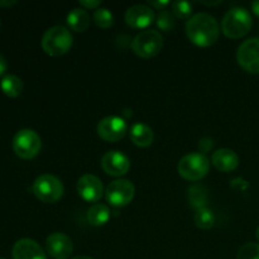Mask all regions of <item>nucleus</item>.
I'll return each instance as SVG.
<instances>
[{
    "mask_svg": "<svg viewBox=\"0 0 259 259\" xmlns=\"http://www.w3.org/2000/svg\"><path fill=\"white\" fill-rule=\"evenodd\" d=\"M220 27L217 18L209 13H197L186 23V34L194 45L209 47L219 38Z\"/></svg>",
    "mask_w": 259,
    "mask_h": 259,
    "instance_id": "1",
    "label": "nucleus"
},
{
    "mask_svg": "<svg viewBox=\"0 0 259 259\" xmlns=\"http://www.w3.org/2000/svg\"><path fill=\"white\" fill-rule=\"evenodd\" d=\"M253 25L252 15L245 8H232L222 20V30L228 38L239 39L248 34Z\"/></svg>",
    "mask_w": 259,
    "mask_h": 259,
    "instance_id": "2",
    "label": "nucleus"
},
{
    "mask_svg": "<svg viewBox=\"0 0 259 259\" xmlns=\"http://www.w3.org/2000/svg\"><path fill=\"white\" fill-rule=\"evenodd\" d=\"M73 37L70 30L63 25L48 28L42 37V48L47 55L58 57L71 50Z\"/></svg>",
    "mask_w": 259,
    "mask_h": 259,
    "instance_id": "3",
    "label": "nucleus"
},
{
    "mask_svg": "<svg viewBox=\"0 0 259 259\" xmlns=\"http://www.w3.org/2000/svg\"><path fill=\"white\" fill-rule=\"evenodd\" d=\"M210 169V159L201 152L189 153L180 159L177 172L187 181H199L204 179Z\"/></svg>",
    "mask_w": 259,
    "mask_h": 259,
    "instance_id": "4",
    "label": "nucleus"
},
{
    "mask_svg": "<svg viewBox=\"0 0 259 259\" xmlns=\"http://www.w3.org/2000/svg\"><path fill=\"white\" fill-rule=\"evenodd\" d=\"M32 189L35 197L45 204H55L63 196L65 192L62 181L50 174L38 176L33 182Z\"/></svg>",
    "mask_w": 259,
    "mask_h": 259,
    "instance_id": "5",
    "label": "nucleus"
},
{
    "mask_svg": "<svg viewBox=\"0 0 259 259\" xmlns=\"http://www.w3.org/2000/svg\"><path fill=\"white\" fill-rule=\"evenodd\" d=\"M163 46V37L158 30L146 29L132 40V50L142 58H152L158 55Z\"/></svg>",
    "mask_w": 259,
    "mask_h": 259,
    "instance_id": "6",
    "label": "nucleus"
},
{
    "mask_svg": "<svg viewBox=\"0 0 259 259\" xmlns=\"http://www.w3.org/2000/svg\"><path fill=\"white\" fill-rule=\"evenodd\" d=\"M42 142L33 129H20L13 138V151L23 159H32L40 152Z\"/></svg>",
    "mask_w": 259,
    "mask_h": 259,
    "instance_id": "7",
    "label": "nucleus"
},
{
    "mask_svg": "<svg viewBox=\"0 0 259 259\" xmlns=\"http://www.w3.org/2000/svg\"><path fill=\"white\" fill-rule=\"evenodd\" d=\"M134 194H136V187H134L133 182H131L129 180L120 179L108 185L105 197L106 201L111 206L123 207L131 204L132 200L134 199Z\"/></svg>",
    "mask_w": 259,
    "mask_h": 259,
    "instance_id": "8",
    "label": "nucleus"
},
{
    "mask_svg": "<svg viewBox=\"0 0 259 259\" xmlns=\"http://www.w3.org/2000/svg\"><path fill=\"white\" fill-rule=\"evenodd\" d=\"M96 132L101 139L114 143L125 137L126 132H128V124H126L125 119L120 118V116H105L99 121Z\"/></svg>",
    "mask_w": 259,
    "mask_h": 259,
    "instance_id": "9",
    "label": "nucleus"
},
{
    "mask_svg": "<svg viewBox=\"0 0 259 259\" xmlns=\"http://www.w3.org/2000/svg\"><path fill=\"white\" fill-rule=\"evenodd\" d=\"M237 60L240 67L249 73H259V38H249L239 46Z\"/></svg>",
    "mask_w": 259,
    "mask_h": 259,
    "instance_id": "10",
    "label": "nucleus"
},
{
    "mask_svg": "<svg viewBox=\"0 0 259 259\" xmlns=\"http://www.w3.org/2000/svg\"><path fill=\"white\" fill-rule=\"evenodd\" d=\"M101 168L106 175L121 177L131 169V159L120 151H108L101 157Z\"/></svg>",
    "mask_w": 259,
    "mask_h": 259,
    "instance_id": "11",
    "label": "nucleus"
},
{
    "mask_svg": "<svg viewBox=\"0 0 259 259\" xmlns=\"http://www.w3.org/2000/svg\"><path fill=\"white\" fill-rule=\"evenodd\" d=\"M76 190H77L78 196L88 202H98L104 194V186L101 180L95 175L90 174L83 175L78 179Z\"/></svg>",
    "mask_w": 259,
    "mask_h": 259,
    "instance_id": "12",
    "label": "nucleus"
},
{
    "mask_svg": "<svg viewBox=\"0 0 259 259\" xmlns=\"http://www.w3.org/2000/svg\"><path fill=\"white\" fill-rule=\"evenodd\" d=\"M46 250L53 259H68L73 252L72 240L63 233H52L46 239Z\"/></svg>",
    "mask_w": 259,
    "mask_h": 259,
    "instance_id": "13",
    "label": "nucleus"
},
{
    "mask_svg": "<svg viewBox=\"0 0 259 259\" xmlns=\"http://www.w3.org/2000/svg\"><path fill=\"white\" fill-rule=\"evenodd\" d=\"M156 20V15L151 7L144 4H137L128 8L125 13V23L136 29H143L149 27Z\"/></svg>",
    "mask_w": 259,
    "mask_h": 259,
    "instance_id": "14",
    "label": "nucleus"
},
{
    "mask_svg": "<svg viewBox=\"0 0 259 259\" xmlns=\"http://www.w3.org/2000/svg\"><path fill=\"white\" fill-rule=\"evenodd\" d=\"M13 259H47L43 248L29 238L19 239L12 249Z\"/></svg>",
    "mask_w": 259,
    "mask_h": 259,
    "instance_id": "15",
    "label": "nucleus"
},
{
    "mask_svg": "<svg viewBox=\"0 0 259 259\" xmlns=\"http://www.w3.org/2000/svg\"><path fill=\"white\" fill-rule=\"evenodd\" d=\"M211 163L218 171L232 172L239 166V157L233 149L222 148L212 153Z\"/></svg>",
    "mask_w": 259,
    "mask_h": 259,
    "instance_id": "16",
    "label": "nucleus"
},
{
    "mask_svg": "<svg viewBox=\"0 0 259 259\" xmlns=\"http://www.w3.org/2000/svg\"><path fill=\"white\" fill-rule=\"evenodd\" d=\"M131 141L141 148H147L153 143L154 134L151 126L144 123H136L131 128Z\"/></svg>",
    "mask_w": 259,
    "mask_h": 259,
    "instance_id": "17",
    "label": "nucleus"
},
{
    "mask_svg": "<svg viewBox=\"0 0 259 259\" xmlns=\"http://www.w3.org/2000/svg\"><path fill=\"white\" fill-rule=\"evenodd\" d=\"M66 22L73 32H83L90 25V15L83 8H73L67 14Z\"/></svg>",
    "mask_w": 259,
    "mask_h": 259,
    "instance_id": "18",
    "label": "nucleus"
},
{
    "mask_svg": "<svg viewBox=\"0 0 259 259\" xmlns=\"http://www.w3.org/2000/svg\"><path fill=\"white\" fill-rule=\"evenodd\" d=\"M187 199H189L190 205L195 210L206 207L207 199H209V191L204 185H192L189 187L187 192Z\"/></svg>",
    "mask_w": 259,
    "mask_h": 259,
    "instance_id": "19",
    "label": "nucleus"
},
{
    "mask_svg": "<svg viewBox=\"0 0 259 259\" xmlns=\"http://www.w3.org/2000/svg\"><path fill=\"white\" fill-rule=\"evenodd\" d=\"M110 219V210L104 204H94L88 210V222L94 227H103Z\"/></svg>",
    "mask_w": 259,
    "mask_h": 259,
    "instance_id": "20",
    "label": "nucleus"
},
{
    "mask_svg": "<svg viewBox=\"0 0 259 259\" xmlns=\"http://www.w3.org/2000/svg\"><path fill=\"white\" fill-rule=\"evenodd\" d=\"M0 88L2 91L9 98H17L22 94L23 88V81L20 80L18 76L15 75H5L4 77L0 81Z\"/></svg>",
    "mask_w": 259,
    "mask_h": 259,
    "instance_id": "21",
    "label": "nucleus"
},
{
    "mask_svg": "<svg viewBox=\"0 0 259 259\" xmlns=\"http://www.w3.org/2000/svg\"><path fill=\"white\" fill-rule=\"evenodd\" d=\"M214 223L215 217L211 210L207 209V207L196 210V212H195V224H196L197 228L204 230L211 229L214 227Z\"/></svg>",
    "mask_w": 259,
    "mask_h": 259,
    "instance_id": "22",
    "label": "nucleus"
},
{
    "mask_svg": "<svg viewBox=\"0 0 259 259\" xmlns=\"http://www.w3.org/2000/svg\"><path fill=\"white\" fill-rule=\"evenodd\" d=\"M156 24L161 30L169 32V30H174L175 27H176V17L169 10H161L156 18Z\"/></svg>",
    "mask_w": 259,
    "mask_h": 259,
    "instance_id": "23",
    "label": "nucleus"
},
{
    "mask_svg": "<svg viewBox=\"0 0 259 259\" xmlns=\"http://www.w3.org/2000/svg\"><path fill=\"white\" fill-rule=\"evenodd\" d=\"M94 22L98 25L99 28H103V29H108L113 25L114 23V17L113 13L110 12L106 8H98V9L94 12Z\"/></svg>",
    "mask_w": 259,
    "mask_h": 259,
    "instance_id": "24",
    "label": "nucleus"
},
{
    "mask_svg": "<svg viewBox=\"0 0 259 259\" xmlns=\"http://www.w3.org/2000/svg\"><path fill=\"white\" fill-rule=\"evenodd\" d=\"M172 13L179 19H187L192 17V4L190 2H185V0H176L171 4Z\"/></svg>",
    "mask_w": 259,
    "mask_h": 259,
    "instance_id": "25",
    "label": "nucleus"
},
{
    "mask_svg": "<svg viewBox=\"0 0 259 259\" xmlns=\"http://www.w3.org/2000/svg\"><path fill=\"white\" fill-rule=\"evenodd\" d=\"M237 259H259V244L258 243H245L238 250Z\"/></svg>",
    "mask_w": 259,
    "mask_h": 259,
    "instance_id": "26",
    "label": "nucleus"
},
{
    "mask_svg": "<svg viewBox=\"0 0 259 259\" xmlns=\"http://www.w3.org/2000/svg\"><path fill=\"white\" fill-rule=\"evenodd\" d=\"M148 4L151 5V7L156 8V9H158L159 12H161V10L166 9V8L168 7L169 4H171V3H169L168 0H149Z\"/></svg>",
    "mask_w": 259,
    "mask_h": 259,
    "instance_id": "27",
    "label": "nucleus"
},
{
    "mask_svg": "<svg viewBox=\"0 0 259 259\" xmlns=\"http://www.w3.org/2000/svg\"><path fill=\"white\" fill-rule=\"evenodd\" d=\"M80 5L81 7L86 8V9H98L100 7L101 2L100 0H80Z\"/></svg>",
    "mask_w": 259,
    "mask_h": 259,
    "instance_id": "28",
    "label": "nucleus"
},
{
    "mask_svg": "<svg viewBox=\"0 0 259 259\" xmlns=\"http://www.w3.org/2000/svg\"><path fill=\"white\" fill-rule=\"evenodd\" d=\"M5 71H7V61H5V58L0 55V76L4 75Z\"/></svg>",
    "mask_w": 259,
    "mask_h": 259,
    "instance_id": "29",
    "label": "nucleus"
},
{
    "mask_svg": "<svg viewBox=\"0 0 259 259\" xmlns=\"http://www.w3.org/2000/svg\"><path fill=\"white\" fill-rule=\"evenodd\" d=\"M250 7H252L253 13H254L257 17H259V0H255V2H253L252 4H250Z\"/></svg>",
    "mask_w": 259,
    "mask_h": 259,
    "instance_id": "30",
    "label": "nucleus"
},
{
    "mask_svg": "<svg viewBox=\"0 0 259 259\" xmlns=\"http://www.w3.org/2000/svg\"><path fill=\"white\" fill-rule=\"evenodd\" d=\"M15 3H17L15 0H4V2L0 0V7H10V5H14Z\"/></svg>",
    "mask_w": 259,
    "mask_h": 259,
    "instance_id": "31",
    "label": "nucleus"
},
{
    "mask_svg": "<svg viewBox=\"0 0 259 259\" xmlns=\"http://www.w3.org/2000/svg\"><path fill=\"white\" fill-rule=\"evenodd\" d=\"M222 3V0H218V2H201V4H205V5H218Z\"/></svg>",
    "mask_w": 259,
    "mask_h": 259,
    "instance_id": "32",
    "label": "nucleus"
},
{
    "mask_svg": "<svg viewBox=\"0 0 259 259\" xmlns=\"http://www.w3.org/2000/svg\"><path fill=\"white\" fill-rule=\"evenodd\" d=\"M72 259H94V258L88 257V255H77V257H73Z\"/></svg>",
    "mask_w": 259,
    "mask_h": 259,
    "instance_id": "33",
    "label": "nucleus"
},
{
    "mask_svg": "<svg viewBox=\"0 0 259 259\" xmlns=\"http://www.w3.org/2000/svg\"><path fill=\"white\" fill-rule=\"evenodd\" d=\"M255 237H257V240L259 242V227L257 228V230H255Z\"/></svg>",
    "mask_w": 259,
    "mask_h": 259,
    "instance_id": "34",
    "label": "nucleus"
},
{
    "mask_svg": "<svg viewBox=\"0 0 259 259\" xmlns=\"http://www.w3.org/2000/svg\"><path fill=\"white\" fill-rule=\"evenodd\" d=\"M0 259H5V258H0Z\"/></svg>",
    "mask_w": 259,
    "mask_h": 259,
    "instance_id": "35",
    "label": "nucleus"
}]
</instances>
